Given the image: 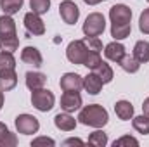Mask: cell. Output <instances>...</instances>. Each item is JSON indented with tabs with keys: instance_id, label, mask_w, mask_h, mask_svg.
Instances as JSON below:
<instances>
[{
	"instance_id": "6da1fadb",
	"label": "cell",
	"mask_w": 149,
	"mask_h": 147,
	"mask_svg": "<svg viewBox=\"0 0 149 147\" xmlns=\"http://www.w3.org/2000/svg\"><path fill=\"white\" fill-rule=\"evenodd\" d=\"M109 19H111V37L114 40H125L132 33V9L125 3H116L109 9Z\"/></svg>"
},
{
	"instance_id": "7a4b0ae2",
	"label": "cell",
	"mask_w": 149,
	"mask_h": 147,
	"mask_svg": "<svg viewBox=\"0 0 149 147\" xmlns=\"http://www.w3.org/2000/svg\"><path fill=\"white\" fill-rule=\"evenodd\" d=\"M19 47V38L16 33V21L12 16H0V50L14 52Z\"/></svg>"
},
{
	"instance_id": "3957f363",
	"label": "cell",
	"mask_w": 149,
	"mask_h": 147,
	"mask_svg": "<svg viewBox=\"0 0 149 147\" xmlns=\"http://www.w3.org/2000/svg\"><path fill=\"white\" fill-rule=\"evenodd\" d=\"M109 114L99 104H88L78 114V121L85 126H92V128H102L108 125Z\"/></svg>"
},
{
	"instance_id": "277c9868",
	"label": "cell",
	"mask_w": 149,
	"mask_h": 147,
	"mask_svg": "<svg viewBox=\"0 0 149 147\" xmlns=\"http://www.w3.org/2000/svg\"><path fill=\"white\" fill-rule=\"evenodd\" d=\"M90 52H92V50H88V47H87V43H85L83 40H73V42L68 45V49H66V57H68L70 62L83 66Z\"/></svg>"
},
{
	"instance_id": "5b68a950",
	"label": "cell",
	"mask_w": 149,
	"mask_h": 147,
	"mask_svg": "<svg viewBox=\"0 0 149 147\" xmlns=\"http://www.w3.org/2000/svg\"><path fill=\"white\" fill-rule=\"evenodd\" d=\"M31 104L33 107L42 112H47L54 107L56 104V97L50 90H47L45 87L43 88H38V90H31Z\"/></svg>"
},
{
	"instance_id": "8992f818",
	"label": "cell",
	"mask_w": 149,
	"mask_h": 147,
	"mask_svg": "<svg viewBox=\"0 0 149 147\" xmlns=\"http://www.w3.org/2000/svg\"><path fill=\"white\" fill-rule=\"evenodd\" d=\"M106 30V19L101 12H92L87 16L83 23V33L85 37H99Z\"/></svg>"
},
{
	"instance_id": "52a82bcc",
	"label": "cell",
	"mask_w": 149,
	"mask_h": 147,
	"mask_svg": "<svg viewBox=\"0 0 149 147\" xmlns=\"http://www.w3.org/2000/svg\"><path fill=\"white\" fill-rule=\"evenodd\" d=\"M14 123H16V130L23 135H33L40 130V123L33 114H26V112L19 114Z\"/></svg>"
},
{
	"instance_id": "ba28073f",
	"label": "cell",
	"mask_w": 149,
	"mask_h": 147,
	"mask_svg": "<svg viewBox=\"0 0 149 147\" xmlns=\"http://www.w3.org/2000/svg\"><path fill=\"white\" fill-rule=\"evenodd\" d=\"M59 14H61L63 21H64L66 24H74V23L78 21V17H80V9H78V5H76L74 2L64 0V2H61V5H59Z\"/></svg>"
},
{
	"instance_id": "9c48e42d",
	"label": "cell",
	"mask_w": 149,
	"mask_h": 147,
	"mask_svg": "<svg viewBox=\"0 0 149 147\" xmlns=\"http://www.w3.org/2000/svg\"><path fill=\"white\" fill-rule=\"evenodd\" d=\"M24 28L30 35H35V37H40L45 33V24H43L42 17L35 12L24 14Z\"/></svg>"
},
{
	"instance_id": "30bf717a",
	"label": "cell",
	"mask_w": 149,
	"mask_h": 147,
	"mask_svg": "<svg viewBox=\"0 0 149 147\" xmlns=\"http://www.w3.org/2000/svg\"><path fill=\"white\" fill-rule=\"evenodd\" d=\"M64 92H80L83 88V78L78 73H64L59 81Z\"/></svg>"
},
{
	"instance_id": "8fae6325",
	"label": "cell",
	"mask_w": 149,
	"mask_h": 147,
	"mask_svg": "<svg viewBox=\"0 0 149 147\" xmlns=\"http://www.w3.org/2000/svg\"><path fill=\"white\" fill-rule=\"evenodd\" d=\"M61 107L66 112H73L81 107V95L78 92H64L61 95Z\"/></svg>"
},
{
	"instance_id": "7c38bea8",
	"label": "cell",
	"mask_w": 149,
	"mask_h": 147,
	"mask_svg": "<svg viewBox=\"0 0 149 147\" xmlns=\"http://www.w3.org/2000/svg\"><path fill=\"white\" fill-rule=\"evenodd\" d=\"M127 54V50H125V45L123 43H120V40H114L111 43H108L106 47H104V55H106V59H109L113 62H120L121 59H123V55Z\"/></svg>"
},
{
	"instance_id": "4fadbf2b",
	"label": "cell",
	"mask_w": 149,
	"mask_h": 147,
	"mask_svg": "<svg viewBox=\"0 0 149 147\" xmlns=\"http://www.w3.org/2000/svg\"><path fill=\"white\" fill-rule=\"evenodd\" d=\"M21 61L24 64H30L33 68H40L43 64V57L37 47H24L21 50Z\"/></svg>"
},
{
	"instance_id": "5bb4252c",
	"label": "cell",
	"mask_w": 149,
	"mask_h": 147,
	"mask_svg": "<svg viewBox=\"0 0 149 147\" xmlns=\"http://www.w3.org/2000/svg\"><path fill=\"white\" fill-rule=\"evenodd\" d=\"M54 125H56V128L61 130V132H73L74 128H76V119H74L70 112L64 111V112L56 114V118H54Z\"/></svg>"
},
{
	"instance_id": "9a60e30c",
	"label": "cell",
	"mask_w": 149,
	"mask_h": 147,
	"mask_svg": "<svg viewBox=\"0 0 149 147\" xmlns=\"http://www.w3.org/2000/svg\"><path fill=\"white\" fill-rule=\"evenodd\" d=\"M102 85H104L102 80L94 73V71L83 78V88H85V92L90 94V95H97V94L102 90Z\"/></svg>"
},
{
	"instance_id": "2e32d148",
	"label": "cell",
	"mask_w": 149,
	"mask_h": 147,
	"mask_svg": "<svg viewBox=\"0 0 149 147\" xmlns=\"http://www.w3.org/2000/svg\"><path fill=\"white\" fill-rule=\"evenodd\" d=\"M24 81H26V87L30 90H38V88H43L45 83H47V76L40 71H28L24 74Z\"/></svg>"
},
{
	"instance_id": "e0dca14e",
	"label": "cell",
	"mask_w": 149,
	"mask_h": 147,
	"mask_svg": "<svg viewBox=\"0 0 149 147\" xmlns=\"http://www.w3.org/2000/svg\"><path fill=\"white\" fill-rule=\"evenodd\" d=\"M114 112H116V116H118L120 119L128 121V119L134 118V106H132L128 101H118V102L114 104Z\"/></svg>"
},
{
	"instance_id": "ac0fdd59",
	"label": "cell",
	"mask_w": 149,
	"mask_h": 147,
	"mask_svg": "<svg viewBox=\"0 0 149 147\" xmlns=\"http://www.w3.org/2000/svg\"><path fill=\"white\" fill-rule=\"evenodd\" d=\"M141 64L144 62H149V42L146 40H139L134 47V54H132Z\"/></svg>"
},
{
	"instance_id": "d6986e66",
	"label": "cell",
	"mask_w": 149,
	"mask_h": 147,
	"mask_svg": "<svg viewBox=\"0 0 149 147\" xmlns=\"http://www.w3.org/2000/svg\"><path fill=\"white\" fill-rule=\"evenodd\" d=\"M16 85H17V74H16V69L0 73V90L9 92V90H12Z\"/></svg>"
},
{
	"instance_id": "ffe728a7",
	"label": "cell",
	"mask_w": 149,
	"mask_h": 147,
	"mask_svg": "<svg viewBox=\"0 0 149 147\" xmlns=\"http://www.w3.org/2000/svg\"><path fill=\"white\" fill-rule=\"evenodd\" d=\"M17 137L9 132V128L0 121V147H16Z\"/></svg>"
},
{
	"instance_id": "44dd1931",
	"label": "cell",
	"mask_w": 149,
	"mask_h": 147,
	"mask_svg": "<svg viewBox=\"0 0 149 147\" xmlns=\"http://www.w3.org/2000/svg\"><path fill=\"white\" fill-rule=\"evenodd\" d=\"M92 71L97 74L101 80H102V83H104V85H106V83H109L113 78H114V73H113L111 66H109L108 62H104V61H101V62H99Z\"/></svg>"
},
{
	"instance_id": "7402d4cb",
	"label": "cell",
	"mask_w": 149,
	"mask_h": 147,
	"mask_svg": "<svg viewBox=\"0 0 149 147\" xmlns=\"http://www.w3.org/2000/svg\"><path fill=\"white\" fill-rule=\"evenodd\" d=\"M120 66H121V69L123 71H127V73H137L139 71V68H141V62L134 57V55H128V54H125L123 55V59L118 62Z\"/></svg>"
},
{
	"instance_id": "603a6c76",
	"label": "cell",
	"mask_w": 149,
	"mask_h": 147,
	"mask_svg": "<svg viewBox=\"0 0 149 147\" xmlns=\"http://www.w3.org/2000/svg\"><path fill=\"white\" fill-rule=\"evenodd\" d=\"M12 69H16V59H14L12 52L2 50V52H0V73L12 71Z\"/></svg>"
},
{
	"instance_id": "cb8c5ba5",
	"label": "cell",
	"mask_w": 149,
	"mask_h": 147,
	"mask_svg": "<svg viewBox=\"0 0 149 147\" xmlns=\"http://www.w3.org/2000/svg\"><path fill=\"white\" fill-rule=\"evenodd\" d=\"M23 3H24V0H0V9L3 10V14L12 16L21 10Z\"/></svg>"
},
{
	"instance_id": "d4e9b609",
	"label": "cell",
	"mask_w": 149,
	"mask_h": 147,
	"mask_svg": "<svg viewBox=\"0 0 149 147\" xmlns=\"http://www.w3.org/2000/svg\"><path fill=\"white\" fill-rule=\"evenodd\" d=\"M132 126L135 132L142 133V135H148L149 133V116L142 114V116H135L132 118Z\"/></svg>"
},
{
	"instance_id": "484cf974",
	"label": "cell",
	"mask_w": 149,
	"mask_h": 147,
	"mask_svg": "<svg viewBox=\"0 0 149 147\" xmlns=\"http://www.w3.org/2000/svg\"><path fill=\"white\" fill-rule=\"evenodd\" d=\"M30 7H31V12L42 16L50 9V0H30Z\"/></svg>"
},
{
	"instance_id": "4316f807",
	"label": "cell",
	"mask_w": 149,
	"mask_h": 147,
	"mask_svg": "<svg viewBox=\"0 0 149 147\" xmlns=\"http://www.w3.org/2000/svg\"><path fill=\"white\" fill-rule=\"evenodd\" d=\"M88 144L97 146V147H104L106 144H108V135H106L102 130H97V132L90 133V137H88Z\"/></svg>"
},
{
	"instance_id": "83f0119b",
	"label": "cell",
	"mask_w": 149,
	"mask_h": 147,
	"mask_svg": "<svg viewBox=\"0 0 149 147\" xmlns=\"http://www.w3.org/2000/svg\"><path fill=\"white\" fill-rule=\"evenodd\" d=\"M83 42L87 43V47H88V50H92V52H102V42L99 40L97 37H85L83 38Z\"/></svg>"
},
{
	"instance_id": "f1b7e54d",
	"label": "cell",
	"mask_w": 149,
	"mask_h": 147,
	"mask_svg": "<svg viewBox=\"0 0 149 147\" xmlns=\"http://www.w3.org/2000/svg\"><path fill=\"white\" fill-rule=\"evenodd\" d=\"M139 30L144 35H149V7L142 10V14L139 17Z\"/></svg>"
},
{
	"instance_id": "f546056e",
	"label": "cell",
	"mask_w": 149,
	"mask_h": 147,
	"mask_svg": "<svg viewBox=\"0 0 149 147\" xmlns=\"http://www.w3.org/2000/svg\"><path fill=\"white\" fill-rule=\"evenodd\" d=\"M101 61H102V59H101V54H99V52H90L83 66H87L88 69H94V68H95V66H97Z\"/></svg>"
},
{
	"instance_id": "4dcf8cb0",
	"label": "cell",
	"mask_w": 149,
	"mask_h": 147,
	"mask_svg": "<svg viewBox=\"0 0 149 147\" xmlns=\"http://www.w3.org/2000/svg\"><path fill=\"white\" fill-rule=\"evenodd\" d=\"M113 146H114V147H121V146H139V140H137V139H134V137H130V135H125V137H121V139L114 140V142H113Z\"/></svg>"
},
{
	"instance_id": "1f68e13d",
	"label": "cell",
	"mask_w": 149,
	"mask_h": 147,
	"mask_svg": "<svg viewBox=\"0 0 149 147\" xmlns=\"http://www.w3.org/2000/svg\"><path fill=\"white\" fill-rule=\"evenodd\" d=\"M54 144L56 142L52 139H49V137H38L31 142V146H54Z\"/></svg>"
},
{
	"instance_id": "d6a6232c",
	"label": "cell",
	"mask_w": 149,
	"mask_h": 147,
	"mask_svg": "<svg viewBox=\"0 0 149 147\" xmlns=\"http://www.w3.org/2000/svg\"><path fill=\"white\" fill-rule=\"evenodd\" d=\"M63 144H64V146H73V144L81 146V144H83V140H80V139H68V140H64Z\"/></svg>"
},
{
	"instance_id": "836d02e7",
	"label": "cell",
	"mask_w": 149,
	"mask_h": 147,
	"mask_svg": "<svg viewBox=\"0 0 149 147\" xmlns=\"http://www.w3.org/2000/svg\"><path fill=\"white\" fill-rule=\"evenodd\" d=\"M142 111H144L146 116H149V97L144 101V104H142Z\"/></svg>"
},
{
	"instance_id": "e575fe53",
	"label": "cell",
	"mask_w": 149,
	"mask_h": 147,
	"mask_svg": "<svg viewBox=\"0 0 149 147\" xmlns=\"http://www.w3.org/2000/svg\"><path fill=\"white\" fill-rule=\"evenodd\" d=\"M83 2H85L87 5H97V3H99V2H102V0H83Z\"/></svg>"
},
{
	"instance_id": "d590c367",
	"label": "cell",
	"mask_w": 149,
	"mask_h": 147,
	"mask_svg": "<svg viewBox=\"0 0 149 147\" xmlns=\"http://www.w3.org/2000/svg\"><path fill=\"white\" fill-rule=\"evenodd\" d=\"M3 101H5L3 99V90H0V109L3 107Z\"/></svg>"
},
{
	"instance_id": "8d00e7d4",
	"label": "cell",
	"mask_w": 149,
	"mask_h": 147,
	"mask_svg": "<svg viewBox=\"0 0 149 147\" xmlns=\"http://www.w3.org/2000/svg\"><path fill=\"white\" fill-rule=\"evenodd\" d=\"M102 2H104V0H102Z\"/></svg>"
},
{
	"instance_id": "74e56055",
	"label": "cell",
	"mask_w": 149,
	"mask_h": 147,
	"mask_svg": "<svg viewBox=\"0 0 149 147\" xmlns=\"http://www.w3.org/2000/svg\"><path fill=\"white\" fill-rule=\"evenodd\" d=\"M148 2H149V0H148Z\"/></svg>"
}]
</instances>
